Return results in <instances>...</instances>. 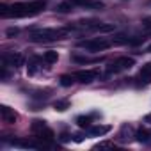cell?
<instances>
[{
  "mask_svg": "<svg viewBox=\"0 0 151 151\" xmlns=\"http://www.w3.org/2000/svg\"><path fill=\"white\" fill-rule=\"evenodd\" d=\"M46 2L45 0H32V2H20L11 6V16L13 18H25V16H34L45 9Z\"/></svg>",
  "mask_w": 151,
  "mask_h": 151,
  "instance_id": "1",
  "label": "cell"
},
{
  "mask_svg": "<svg viewBox=\"0 0 151 151\" xmlns=\"http://www.w3.org/2000/svg\"><path fill=\"white\" fill-rule=\"evenodd\" d=\"M66 30H59V29H41V30H36L32 32L30 39L36 41V43H46V41H55V39H60L64 36Z\"/></svg>",
  "mask_w": 151,
  "mask_h": 151,
  "instance_id": "2",
  "label": "cell"
},
{
  "mask_svg": "<svg viewBox=\"0 0 151 151\" xmlns=\"http://www.w3.org/2000/svg\"><path fill=\"white\" fill-rule=\"evenodd\" d=\"M109 41H105V39H101V37H98V39H87V41H78V46L80 48H87V50H91V52H100V50H105V48H109Z\"/></svg>",
  "mask_w": 151,
  "mask_h": 151,
  "instance_id": "3",
  "label": "cell"
},
{
  "mask_svg": "<svg viewBox=\"0 0 151 151\" xmlns=\"http://www.w3.org/2000/svg\"><path fill=\"white\" fill-rule=\"evenodd\" d=\"M135 64V60L132 57H119L112 66H109V73H117L121 69H130Z\"/></svg>",
  "mask_w": 151,
  "mask_h": 151,
  "instance_id": "4",
  "label": "cell"
},
{
  "mask_svg": "<svg viewBox=\"0 0 151 151\" xmlns=\"http://www.w3.org/2000/svg\"><path fill=\"white\" fill-rule=\"evenodd\" d=\"M98 73H100L98 69H82V71L75 73V77H77V80H80L84 84H89V82H93L98 77Z\"/></svg>",
  "mask_w": 151,
  "mask_h": 151,
  "instance_id": "5",
  "label": "cell"
},
{
  "mask_svg": "<svg viewBox=\"0 0 151 151\" xmlns=\"http://www.w3.org/2000/svg\"><path fill=\"white\" fill-rule=\"evenodd\" d=\"M0 116H2V119H4L6 123H14V121H16V114H14V110L9 109L7 105H2V107H0Z\"/></svg>",
  "mask_w": 151,
  "mask_h": 151,
  "instance_id": "6",
  "label": "cell"
},
{
  "mask_svg": "<svg viewBox=\"0 0 151 151\" xmlns=\"http://www.w3.org/2000/svg\"><path fill=\"white\" fill-rule=\"evenodd\" d=\"M4 60H6V62H9L11 66H22V64H23V57H22L20 53H11V55H6V57H4Z\"/></svg>",
  "mask_w": 151,
  "mask_h": 151,
  "instance_id": "7",
  "label": "cell"
},
{
  "mask_svg": "<svg viewBox=\"0 0 151 151\" xmlns=\"http://www.w3.org/2000/svg\"><path fill=\"white\" fill-rule=\"evenodd\" d=\"M139 77L146 82V84H149L151 82V62H147L146 66H142V69H140V75Z\"/></svg>",
  "mask_w": 151,
  "mask_h": 151,
  "instance_id": "8",
  "label": "cell"
},
{
  "mask_svg": "<svg viewBox=\"0 0 151 151\" xmlns=\"http://www.w3.org/2000/svg\"><path fill=\"white\" fill-rule=\"evenodd\" d=\"M37 139H39V140H45V142H52V139H53V133H52V130H48V128H43L41 132H37Z\"/></svg>",
  "mask_w": 151,
  "mask_h": 151,
  "instance_id": "9",
  "label": "cell"
},
{
  "mask_svg": "<svg viewBox=\"0 0 151 151\" xmlns=\"http://www.w3.org/2000/svg\"><path fill=\"white\" fill-rule=\"evenodd\" d=\"M75 80H77V77H75V75H62V77H60V86L69 87V86L75 84Z\"/></svg>",
  "mask_w": 151,
  "mask_h": 151,
  "instance_id": "10",
  "label": "cell"
},
{
  "mask_svg": "<svg viewBox=\"0 0 151 151\" xmlns=\"http://www.w3.org/2000/svg\"><path fill=\"white\" fill-rule=\"evenodd\" d=\"M43 59H45V62L53 64V62H57V60H59V53H57V52H53V50H50V52H46V53L43 55Z\"/></svg>",
  "mask_w": 151,
  "mask_h": 151,
  "instance_id": "11",
  "label": "cell"
},
{
  "mask_svg": "<svg viewBox=\"0 0 151 151\" xmlns=\"http://www.w3.org/2000/svg\"><path fill=\"white\" fill-rule=\"evenodd\" d=\"M73 7H75V4L71 2V0H66V2H62V4L57 6V11H59V13H69Z\"/></svg>",
  "mask_w": 151,
  "mask_h": 151,
  "instance_id": "12",
  "label": "cell"
},
{
  "mask_svg": "<svg viewBox=\"0 0 151 151\" xmlns=\"http://www.w3.org/2000/svg\"><path fill=\"white\" fill-rule=\"evenodd\" d=\"M110 130V126H101V124H98V126H91V135H103V133H107Z\"/></svg>",
  "mask_w": 151,
  "mask_h": 151,
  "instance_id": "13",
  "label": "cell"
},
{
  "mask_svg": "<svg viewBox=\"0 0 151 151\" xmlns=\"http://www.w3.org/2000/svg\"><path fill=\"white\" fill-rule=\"evenodd\" d=\"M77 124L80 128H89L91 126V117L89 116H80V117H77Z\"/></svg>",
  "mask_w": 151,
  "mask_h": 151,
  "instance_id": "14",
  "label": "cell"
},
{
  "mask_svg": "<svg viewBox=\"0 0 151 151\" xmlns=\"http://www.w3.org/2000/svg\"><path fill=\"white\" fill-rule=\"evenodd\" d=\"M137 140H139V142H147V140H149V133H147L146 130H139V132H137Z\"/></svg>",
  "mask_w": 151,
  "mask_h": 151,
  "instance_id": "15",
  "label": "cell"
},
{
  "mask_svg": "<svg viewBox=\"0 0 151 151\" xmlns=\"http://www.w3.org/2000/svg\"><path fill=\"white\" fill-rule=\"evenodd\" d=\"M93 29L100 30V32H110V30H114V25H94Z\"/></svg>",
  "mask_w": 151,
  "mask_h": 151,
  "instance_id": "16",
  "label": "cell"
},
{
  "mask_svg": "<svg viewBox=\"0 0 151 151\" xmlns=\"http://www.w3.org/2000/svg\"><path fill=\"white\" fill-rule=\"evenodd\" d=\"M68 107H69V101H66V100H64V101H57V103H55V110H59V112H64Z\"/></svg>",
  "mask_w": 151,
  "mask_h": 151,
  "instance_id": "17",
  "label": "cell"
},
{
  "mask_svg": "<svg viewBox=\"0 0 151 151\" xmlns=\"http://www.w3.org/2000/svg\"><path fill=\"white\" fill-rule=\"evenodd\" d=\"M43 128H46L45 121H34V123H32V132H41Z\"/></svg>",
  "mask_w": 151,
  "mask_h": 151,
  "instance_id": "18",
  "label": "cell"
},
{
  "mask_svg": "<svg viewBox=\"0 0 151 151\" xmlns=\"http://www.w3.org/2000/svg\"><path fill=\"white\" fill-rule=\"evenodd\" d=\"M142 25H144L146 29H151V16H146V18L142 20Z\"/></svg>",
  "mask_w": 151,
  "mask_h": 151,
  "instance_id": "19",
  "label": "cell"
},
{
  "mask_svg": "<svg viewBox=\"0 0 151 151\" xmlns=\"http://www.w3.org/2000/svg\"><path fill=\"white\" fill-rule=\"evenodd\" d=\"M100 147H114V144H112V142H100V144L96 146V149H100Z\"/></svg>",
  "mask_w": 151,
  "mask_h": 151,
  "instance_id": "20",
  "label": "cell"
},
{
  "mask_svg": "<svg viewBox=\"0 0 151 151\" xmlns=\"http://www.w3.org/2000/svg\"><path fill=\"white\" fill-rule=\"evenodd\" d=\"M16 34H18V29H16V27H14V29H13V27L7 29V36H16Z\"/></svg>",
  "mask_w": 151,
  "mask_h": 151,
  "instance_id": "21",
  "label": "cell"
},
{
  "mask_svg": "<svg viewBox=\"0 0 151 151\" xmlns=\"http://www.w3.org/2000/svg\"><path fill=\"white\" fill-rule=\"evenodd\" d=\"M59 139H60V142H68V140H69L71 137H69V133H62V135H60Z\"/></svg>",
  "mask_w": 151,
  "mask_h": 151,
  "instance_id": "22",
  "label": "cell"
},
{
  "mask_svg": "<svg viewBox=\"0 0 151 151\" xmlns=\"http://www.w3.org/2000/svg\"><path fill=\"white\" fill-rule=\"evenodd\" d=\"M73 140H75V142H82V140H84L82 133H77V135H73Z\"/></svg>",
  "mask_w": 151,
  "mask_h": 151,
  "instance_id": "23",
  "label": "cell"
},
{
  "mask_svg": "<svg viewBox=\"0 0 151 151\" xmlns=\"http://www.w3.org/2000/svg\"><path fill=\"white\" fill-rule=\"evenodd\" d=\"M73 59H75V60H77V62H86V60H87L86 57H73Z\"/></svg>",
  "mask_w": 151,
  "mask_h": 151,
  "instance_id": "24",
  "label": "cell"
},
{
  "mask_svg": "<svg viewBox=\"0 0 151 151\" xmlns=\"http://www.w3.org/2000/svg\"><path fill=\"white\" fill-rule=\"evenodd\" d=\"M144 119H146V121H147V123H149V121H151V114H147V116H146V117H144Z\"/></svg>",
  "mask_w": 151,
  "mask_h": 151,
  "instance_id": "25",
  "label": "cell"
},
{
  "mask_svg": "<svg viewBox=\"0 0 151 151\" xmlns=\"http://www.w3.org/2000/svg\"><path fill=\"white\" fill-rule=\"evenodd\" d=\"M147 52H151V46H149V48H147Z\"/></svg>",
  "mask_w": 151,
  "mask_h": 151,
  "instance_id": "26",
  "label": "cell"
}]
</instances>
